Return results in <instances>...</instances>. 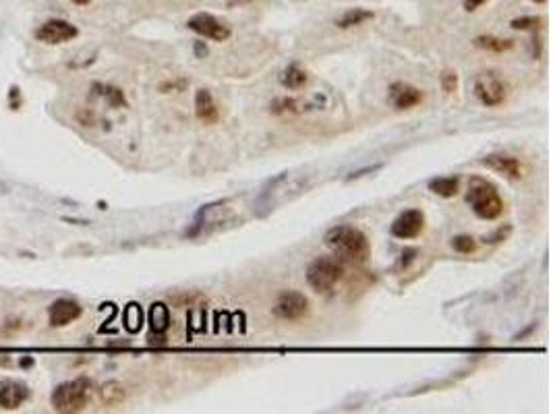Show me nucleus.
I'll return each mask as SVG.
<instances>
[{"mask_svg":"<svg viewBox=\"0 0 553 414\" xmlns=\"http://www.w3.org/2000/svg\"><path fill=\"white\" fill-rule=\"evenodd\" d=\"M272 110L280 114V112H295L297 110V102L290 98H278L276 102L272 104Z\"/></svg>","mask_w":553,"mask_h":414,"instance_id":"25","label":"nucleus"},{"mask_svg":"<svg viewBox=\"0 0 553 414\" xmlns=\"http://www.w3.org/2000/svg\"><path fill=\"white\" fill-rule=\"evenodd\" d=\"M71 2H75V4H81V6H84V4H89L91 0H71Z\"/></svg>","mask_w":553,"mask_h":414,"instance_id":"28","label":"nucleus"},{"mask_svg":"<svg viewBox=\"0 0 553 414\" xmlns=\"http://www.w3.org/2000/svg\"><path fill=\"white\" fill-rule=\"evenodd\" d=\"M326 245L332 248L340 259L350 261V263H365L371 253V245H369V238L365 236V232L348 224L332 228L326 234Z\"/></svg>","mask_w":553,"mask_h":414,"instance_id":"1","label":"nucleus"},{"mask_svg":"<svg viewBox=\"0 0 553 414\" xmlns=\"http://www.w3.org/2000/svg\"><path fill=\"white\" fill-rule=\"evenodd\" d=\"M535 2H545V0H535Z\"/></svg>","mask_w":553,"mask_h":414,"instance_id":"29","label":"nucleus"},{"mask_svg":"<svg viewBox=\"0 0 553 414\" xmlns=\"http://www.w3.org/2000/svg\"><path fill=\"white\" fill-rule=\"evenodd\" d=\"M389 96H392V102L398 110L415 108L423 100V91L416 89L415 85H409V83H394L392 89H389Z\"/></svg>","mask_w":553,"mask_h":414,"instance_id":"12","label":"nucleus"},{"mask_svg":"<svg viewBox=\"0 0 553 414\" xmlns=\"http://www.w3.org/2000/svg\"><path fill=\"white\" fill-rule=\"evenodd\" d=\"M344 276V265L336 257H317L307 268V282L315 292H330Z\"/></svg>","mask_w":553,"mask_h":414,"instance_id":"4","label":"nucleus"},{"mask_svg":"<svg viewBox=\"0 0 553 414\" xmlns=\"http://www.w3.org/2000/svg\"><path fill=\"white\" fill-rule=\"evenodd\" d=\"M91 391H93V384L87 377H77L73 381L60 384L52 391V406L56 413H81L91 400Z\"/></svg>","mask_w":553,"mask_h":414,"instance_id":"2","label":"nucleus"},{"mask_svg":"<svg viewBox=\"0 0 553 414\" xmlns=\"http://www.w3.org/2000/svg\"><path fill=\"white\" fill-rule=\"evenodd\" d=\"M474 96L479 98V102L483 106L498 108L508 98V83L503 81L498 73H494V71L481 73L474 79Z\"/></svg>","mask_w":553,"mask_h":414,"instance_id":"5","label":"nucleus"},{"mask_svg":"<svg viewBox=\"0 0 553 414\" xmlns=\"http://www.w3.org/2000/svg\"><path fill=\"white\" fill-rule=\"evenodd\" d=\"M483 166H487L489 170L503 174L508 178H520L523 176L520 162L514 156H508V154H491V156L483 158Z\"/></svg>","mask_w":553,"mask_h":414,"instance_id":"14","label":"nucleus"},{"mask_svg":"<svg viewBox=\"0 0 553 414\" xmlns=\"http://www.w3.org/2000/svg\"><path fill=\"white\" fill-rule=\"evenodd\" d=\"M309 313V301L301 292H282L274 304V315L284 321H299Z\"/></svg>","mask_w":553,"mask_h":414,"instance_id":"6","label":"nucleus"},{"mask_svg":"<svg viewBox=\"0 0 553 414\" xmlns=\"http://www.w3.org/2000/svg\"><path fill=\"white\" fill-rule=\"evenodd\" d=\"M425 230V214L421 209H406L404 214H400L389 232L392 236L400 238V241H411V238H416L421 232Z\"/></svg>","mask_w":553,"mask_h":414,"instance_id":"9","label":"nucleus"},{"mask_svg":"<svg viewBox=\"0 0 553 414\" xmlns=\"http://www.w3.org/2000/svg\"><path fill=\"white\" fill-rule=\"evenodd\" d=\"M102 400H104V404H108V406H116V404H120L122 402V398H125V389L120 384H116V381H110V384H106V386L102 387Z\"/></svg>","mask_w":553,"mask_h":414,"instance_id":"20","label":"nucleus"},{"mask_svg":"<svg viewBox=\"0 0 553 414\" xmlns=\"http://www.w3.org/2000/svg\"><path fill=\"white\" fill-rule=\"evenodd\" d=\"M96 89H100L98 93L100 96H104L108 102H110V106H125L127 102H125V93L118 89V87H112V85H93Z\"/></svg>","mask_w":553,"mask_h":414,"instance_id":"22","label":"nucleus"},{"mask_svg":"<svg viewBox=\"0 0 553 414\" xmlns=\"http://www.w3.org/2000/svg\"><path fill=\"white\" fill-rule=\"evenodd\" d=\"M474 46L477 48H483V50H487V52H508V50H512L514 48V42L512 40H503V38H498V35H479L477 40H474Z\"/></svg>","mask_w":553,"mask_h":414,"instance_id":"17","label":"nucleus"},{"mask_svg":"<svg viewBox=\"0 0 553 414\" xmlns=\"http://www.w3.org/2000/svg\"><path fill=\"white\" fill-rule=\"evenodd\" d=\"M195 116L205 125H216L220 120V110L210 93V89H197L195 93Z\"/></svg>","mask_w":553,"mask_h":414,"instance_id":"13","label":"nucleus"},{"mask_svg":"<svg viewBox=\"0 0 553 414\" xmlns=\"http://www.w3.org/2000/svg\"><path fill=\"white\" fill-rule=\"evenodd\" d=\"M187 28L207 38V40H214V42H226L230 38V28L224 25L220 19H216L214 15L210 13H197L193 15L189 21H187Z\"/></svg>","mask_w":553,"mask_h":414,"instance_id":"7","label":"nucleus"},{"mask_svg":"<svg viewBox=\"0 0 553 414\" xmlns=\"http://www.w3.org/2000/svg\"><path fill=\"white\" fill-rule=\"evenodd\" d=\"M280 81H282L284 87H288V89H301L304 83L309 81V75H307V71H303L301 67L290 64V67L280 75Z\"/></svg>","mask_w":553,"mask_h":414,"instance_id":"18","label":"nucleus"},{"mask_svg":"<svg viewBox=\"0 0 553 414\" xmlns=\"http://www.w3.org/2000/svg\"><path fill=\"white\" fill-rule=\"evenodd\" d=\"M77 28L64 19H50L35 29V38L44 44H64L77 38Z\"/></svg>","mask_w":553,"mask_h":414,"instance_id":"8","label":"nucleus"},{"mask_svg":"<svg viewBox=\"0 0 553 414\" xmlns=\"http://www.w3.org/2000/svg\"><path fill=\"white\" fill-rule=\"evenodd\" d=\"M149 326L154 333H166L170 328V311L164 303H154L149 309Z\"/></svg>","mask_w":553,"mask_h":414,"instance_id":"15","label":"nucleus"},{"mask_svg":"<svg viewBox=\"0 0 553 414\" xmlns=\"http://www.w3.org/2000/svg\"><path fill=\"white\" fill-rule=\"evenodd\" d=\"M467 201L470 203L472 212L481 220H498L503 214V199L499 197L498 189L483 178H472L469 185Z\"/></svg>","mask_w":553,"mask_h":414,"instance_id":"3","label":"nucleus"},{"mask_svg":"<svg viewBox=\"0 0 553 414\" xmlns=\"http://www.w3.org/2000/svg\"><path fill=\"white\" fill-rule=\"evenodd\" d=\"M81 313H84V309L79 303L69 301V299H58L48 309V321L52 328H64V326L73 323L75 319H79Z\"/></svg>","mask_w":553,"mask_h":414,"instance_id":"10","label":"nucleus"},{"mask_svg":"<svg viewBox=\"0 0 553 414\" xmlns=\"http://www.w3.org/2000/svg\"><path fill=\"white\" fill-rule=\"evenodd\" d=\"M141 323H143V313H141V306L135 303H131L125 311V328L129 331H139L141 330Z\"/></svg>","mask_w":553,"mask_h":414,"instance_id":"21","label":"nucleus"},{"mask_svg":"<svg viewBox=\"0 0 553 414\" xmlns=\"http://www.w3.org/2000/svg\"><path fill=\"white\" fill-rule=\"evenodd\" d=\"M442 87L445 93L456 91V87H458V75L452 73V71H445V73L442 75Z\"/></svg>","mask_w":553,"mask_h":414,"instance_id":"26","label":"nucleus"},{"mask_svg":"<svg viewBox=\"0 0 553 414\" xmlns=\"http://www.w3.org/2000/svg\"><path fill=\"white\" fill-rule=\"evenodd\" d=\"M541 23H543V21H541L539 17H520V19H514V21H512V28L526 31V29H539L541 28Z\"/></svg>","mask_w":553,"mask_h":414,"instance_id":"24","label":"nucleus"},{"mask_svg":"<svg viewBox=\"0 0 553 414\" xmlns=\"http://www.w3.org/2000/svg\"><path fill=\"white\" fill-rule=\"evenodd\" d=\"M369 19H373V13L371 11H365V8H355V11H348V13H344L338 21H336V25L342 29H348V28H357V25H363L365 21H369Z\"/></svg>","mask_w":553,"mask_h":414,"instance_id":"19","label":"nucleus"},{"mask_svg":"<svg viewBox=\"0 0 553 414\" xmlns=\"http://www.w3.org/2000/svg\"><path fill=\"white\" fill-rule=\"evenodd\" d=\"M487 0H464V8L472 13V11H477V8H481L483 4H485Z\"/></svg>","mask_w":553,"mask_h":414,"instance_id":"27","label":"nucleus"},{"mask_svg":"<svg viewBox=\"0 0 553 414\" xmlns=\"http://www.w3.org/2000/svg\"><path fill=\"white\" fill-rule=\"evenodd\" d=\"M460 189V178L458 176H440V178H433L429 183V191L440 197H454Z\"/></svg>","mask_w":553,"mask_h":414,"instance_id":"16","label":"nucleus"},{"mask_svg":"<svg viewBox=\"0 0 553 414\" xmlns=\"http://www.w3.org/2000/svg\"><path fill=\"white\" fill-rule=\"evenodd\" d=\"M452 247H454V251L462 253V255H470V253L477 251V241L472 236H469V234H460V236L452 238Z\"/></svg>","mask_w":553,"mask_h":414,"instance_id":"23","label":"nucleus"},{"mask_svg":"<svg viewBox=\"0 0 553 414\" xmlns=\"http://www.w3.org/2000/svg\"><path fill=\"white\" fill-rule=\"evenodd\" d=\"M29 398V389L21 381L4 379L0 381V408L4 410H17L23 406V402Z\"/></svg>","mask_w":553,"mask_h":414,"instance_id":"11","label":"nucleus"}]
</instances>
